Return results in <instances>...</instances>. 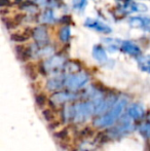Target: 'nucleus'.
Returning <instances> with one entry per match:
<instances>
[{
    "label": "nucleus",
    "instance_id": "5",
    "mask_svg": "<svg viewBox=\"0 0 150 151\" xmlns=\"http://www.w3.org/2000/svg\"><path fill=\"white\" fill-rule=\"evenodd\" d=\"M121 50H123L124 52L126 54L131 55V56H134V57H137V56H140L141 55V50L138 45L134 43L132 41H123L121 43Z\"/></svg>",
    "mask_w": 150,
    "mask_h": 151
},
{
    "label": "nucleus",
    "instance_id": "3",
    "mask_svg": "<svg viewBox=\"0 0 150 151\" xmlns=\"http://www.w3.org/2000/svg\"><path fill=\"white\" fill-rule=\"evenodd\" d=\"M33 38L36 43L40 46H44L48 44V34L44 26H38L33 30Z\"/></svg>",
    "mask_w": 150,
    "mask_h": 151
},
{
    "label": "nucleus",
    "instance_id": "1",
    "mask_svg": "<svg viewBox=\"0 0 150 151\" xmlns=\"http://www.w3.org/2000/svg\"><path fill=\"white\" fill-rule=\"evenodd\" d=\"M84 26L90 29H95L96 31L104 34H109L112 32V29L108 25L104 24L103 22L96 20V19H86L85 22H84Z\"/></svg>",
    "mask_w": 150,
    "mask_h": 151
},
{
    "label": "nucleus",
    "instance_id": "8",
    "mask_svg": "<svg viewBox=\"0 0 150 151\" xmlns=\"http://www.w3.org/2000/svg\"><path fill=\"white\" fill-rule=\"evenodd\" d=\"M59 37L62 42H67L70 38V28L68 26H64L60 29L59 32Z\"/></svg>",
    "mask_w": 150,
    "mask_h": 151
},
{
    "label": "nucleus",
    "instance_id": "10",
    "mask_svg": "<svg viewBox=\"0 0 150 151\" xmlns=\"http://www.w3.org/2000/svg\"><path fill=\"white\" fill-rule=\"evenodd\" d=\"M72 5L75 9H83L86 5V0H72Z\"/></svg>",
    "mask_w": 150,
    "mask_h": 151
},
{
    "label": "nucleus",
    "instance_id": "2",
    "mask_svg": "<svg viewBox=\"0 0 150 151\" xmlns=\"http://www.w3.org/2000/svg\"><path fill=\"white\" fill-rule=\"evenodd\" d=\"M65 64V58L61 55H57V56H52L48 59L47 61L44 63V67L47 71H57V70L61 69L63 65Z\"/></svg>",
    "mask_w": 150,
    "mask_h": 151
},
{
    "label": "nucleus",
    "instance_id": "13",
    "mask_svg": "<svg viewBox=\"0 0 150 151\" xmlns=\"http://www.w3.org/2000/svg\"><path fill=\"white\" fill-rule=\"evenodd\" d=\"M36 2H38L39 4H45V3H47L50 0H35Z\"/></svg>",
    "mask_w": 150,
    "mask_h": 151
},
{
    "label": "nucleus",
    "instance_id": "6",
    "mask_svg": "<svg viewBox=\"0 0 150 151\" xmlns=\"http://www.w3.org/2000/svg\"><path fill=\"white\" fill-rule=\"evenodd\" d=\"M93 56L99 62H105L107 60L106 52L101 45H95L93 48Z\"/></svg>",
    "mask_w": 150,
    "mask_h": 151
},
{
    "label": "nucleus",
    "instance_id": "11",
    "mask_svg": "<svg viewBox=\"0 0 150 151\" xmlns=\"http://www.w3.org/2000/svg\"><path fill=\"white\" fill-rule=\"evenodd\" d=\"M65 68L70 72H76L80 69L79 65H77L76 63H73V62H69V63H67L66 65H65Z\"/></svg>",
    "mask_w": 150,
    "mask_h": 151
},
{
    "label": "nucleus",
    "instance_id": "7",
    "mask_svg": "<svg viewBox=\"0 0 150 151\" xmlns=\"http://www.w3.org/2000/svg\"><path fill=\"white\" fill-rule=\"evenodd\" d=\"M145 23H146V19L140 18V17H133V18L130 19L128 24H130V26L132 27V28H136V29L143 28L144 29Z\"/></svg>",
    "mask_w": 150,
    "mask_h": 151
},
{
    "label": "nucleus",
    "instance_id": "12",
    "mask_svg": "<svg viewBox=\"0 0 150 151\" xmlns=\"http://www.w3.org/2000/svg\"><path fill=\"white\" fill-rule=\"evenodd\" d=\"M11 39L14 40V41H24V40H26V37H24V36H20V35H12Z\"/></svg>",
    "mask_w": 150,
    "mask_h": 151
},
{
    "label": "nucleus",
    "instance_id": "4",
    "mask_svg": "<svg viewBox=\"0 0 150 151\" xmlns=\"http://www.w3.org/2000/svg\"><path fill=\"white\" fill-rule=\"evenodd\" d=\"M88 77L85 73H79L72 75L67 79V86H71V88H79V86H83L86 81H88Z\"/></svg>",
    "mask_w": 150,
    "mask_h": 151
},
{
    "label": "nucleus",
    "instance_id": "14",
    "mask_svg": "<svg viewBox=\"0 0 150 151\" xmlns=\"http://www.w3.org/2000/svg\"><path fill=\"white\" fill-rule=\"evenodd\" d=\"M17 1H20V0H17Z\"/></svg>",
    "mask_w": 150,
    "mask_h": 151
},
{
    "label": "nucleus",
    "instance_id": "9",
    "mask_svg": "<svg viewBox=\"0 0 150 151\" xmlns=\"http://www.w3.org/2000/svg\"><path fill=\"white\" fill-rule=\"evenodd\" d=\"M56 21V19H55L54 17V12H52V9H46L45 12H43V14H42V22L43 23H52Z\"/></svg>",
    "mask_w": 150,
    "mask_h": 151
}]
</instances>
